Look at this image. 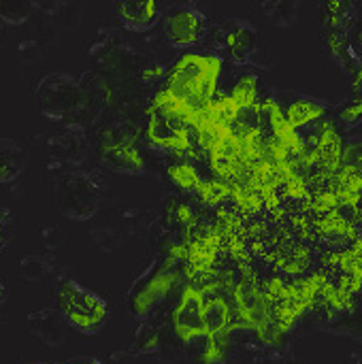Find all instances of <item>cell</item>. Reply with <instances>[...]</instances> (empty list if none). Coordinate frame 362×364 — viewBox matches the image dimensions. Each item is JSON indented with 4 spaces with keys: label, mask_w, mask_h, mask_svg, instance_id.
<instances>
[{
    "label": "cell",
    "mask_w": 362,
    "mask_h": 364,
    "mask_svg": "<svg viewBox=\"0 0 362 364\" xmlns=\"http://www.w3.org/2000/svg\"><path fill=\"white\" fill-rule=\"evenodd\" d=\"M222 58L215 53H183L171 68L166 87L194 109H203L215 98Z\"/></svg>",
    "instance_id": "1"
},
{
    "label": "cell",
    "mask_w": 362,
    "mask_h": 364,
    "mask_svg": "<svg viewBox=\"0 0 362 364\" xmlns=\"http://www.w3.org/2000/svg\"><path fill=\"white\" fill-rule=\"evenodd\" d=\"M55 305L73 328L87 335L98 333L109 318L107 303L98 294L87 292L73 279H64L58 286Z\"/></svg>",
    "instance_id": "2"
},
{
    "label": "cell",
    "mask_w": 362,
    "mask_h": 364,
    "mask_svg": "<svg viewBox=\"0 0 362 364\" xmlns=\"http://www.w3.org/2000/svg\"><path fill=\"white\" fill-rule=\"evenodd\" d=\"M203 303H205V292L194 286H186L183 292L179 294V301L171 311V326L179 341L194 343L198 339H205Z\"/></svg>",
    "instance_id": "3"
},
{
    "label": "cell",
    "mask_w": 362,
    "mask_h": 364,
    "mask_svg": "<svg viewBox=\"0 0 362 364\" xmlns=\"http://www.w3.org/2000/svg\"><path fill=\"white\" fill-rule=\"evenodd\" d=\"M147 136L151 145L169 151H186L192 145L190 139V124L186 117L177 113H169L156 107H149V122H147Z\"/></svg>",
    "instance_id": "4"
},
{
    "label": "cell",
    "mask_w": 362,
    "mask_h": 364,
    "mask_svg": "<svg viewBox=\"0 0 362 364\" xmlns=\"http://www.w3.org/2000/svg\"><path fill=\"white\" fill-rule=\"evenodd\" d=\"M175 282H177V277L171 269V262L160 264L151 273L141 277L128 296V305H130L132 314L134 316L149 314L156 305H160L166 299V294L173 290Z\"/></svg>",
    "instance_id": "5"
},
{
    "label": "cell",
    "mask_w": 362,
    "mask_h": 364,
    "mask_svg": "<svg viewBox=\"0 0 362 364\" xmlns=\"http://www.w3.org/2000/svg\"><path fill=\"white\" fill-rule=\"evenodd\" d=\"M98 154H100L102 162L115 171H122V173H141L143 171V158L139 154L134 139L128 132L107 130L98 141Z\"/></svg>",
    "instance_id": "6"
},
{
    "label": "cell",
    "mask_w": 362,
    "mask_h": 364,
    "mask_svg": "<svg viewBox=\"0 0 362 364\" xmlns=\"http://www.w3.org/2000/svg\"><path fill=\"white\" fill-rule=\"evenodd\" d=\"M203 32V15L192 6H179L164 19V34L175 47H190Z\"/></svg>",
    "instance_id": "7"
},
{
    "label": "cell",
    "mask_w": 362,
    "mask_h": 364,
    "mask_svg": "<svg viewBox=\"0 0 362 364\" xmlns=\"http://www.w3.org/2000/svg\"><path fill=\"white\" fill-rule=\"evenodd\" d=\"M203 326H205V337L233 333V307L222 294H205Z\"/></svg>",
    "instance_id": "8"
},
{
    "label": "cell",
    "mask_w": 362,
    "mask_h": 364,
    "mask_svg": "<svg viewBox=\"0 0 362 364\" xmlns=\"http://www.w3.org/2000/svg\"><path fill=\"white\" fill-rule=\"evenodd\" d=\"M117 13L128 28L143 30L151 26L158 17V2L156 0H137V2H119Z\"/></svg>",
    "instance_id": "9"
},
{
    "label": "cell",
    "mask_w": 362,
    "mask_h": 364,
    "mask_svg": "<svg viewBox=\"0 0 362 364\" xmlns=\"http://www.w3.org/2000/svg\"><path fill=\"white\" fill-rule=\"evenodd\" d=\"M286 119L290 122L292 128H303L307 124H314V122H320L324 119L326 115V107L314 98H294L292 102L286 105V111H284Z\"/></svg>",
    "instance_id": "10"
},
{
    "label": "cell",
    "mask_w": 362,
    "mask_h": 364,
    "mask_svg": "<svg viewBox=\"0 0 362 364\" xmlns=\"http://www.w3.org/2000/svg\"><path fill=\"white\" fill-rule=\"evenodd\" d=\"M201 352H198V363L201 364H224L230 358V333H220V335H209L201 339Z\"/></svg>",
    "instance_id": "11"
},
{
    "label": "cell",
    "mask_w": 362,
    "mask_h": 364,
    "mask_svg": "<svg viewBox=\"0 0 362 364\" xmlns=\"http://www.w3.org/2000/svg\"><path fill=\"white\" fill-rule=\"evenodd\" d=\"M230 98L237 102L241 111L254 109L258 105V79L252 73H245L230 90Z\"/></svg>",
    "instance_id": "12"
},
{
    "label": "cell",
    "mask_w": 362,
    "mask_h": 364,
    "mask_svg": "<svg viewBox=\"0 0 362 364\" xmlns=\"http://www.w3.org/2000/svg\"><path fill=\"white\" fill-rule=\"evenodd\" d=\"M169 177L175 186L186 188V190H198L201 188V175L192 164L179 162L169 166Z\"/></svg>",
    "instance_id": "13"
},
{
    "label": "cell",
    "mask_w": 362,
    "mask_h": 364,
    "mask_svg": "<svg viewBox=\"0 0 362 364\" xmlns=\"http://www.w3.org/2000/svg\"><path fill=\"white\" fill-rule=\"evenodd\" d=\"M198 196H201L207 205H220L222 200H226V198L230 196V183H226V181H222V179L201 181Z\"/></svg>",
    "instance_id": "14"
},
{
    "label": "cell",
    "mask_w": 362,
    "mask_h": 364,
    "mask_svg": "<svg viewBox=\"0 0 362 364\" xmlns=\"http://www.w3.org/2000/svg\"><path fill=\"white\" fill-rule=\"evenodd\" d=\"M226 45L233 53L243 55L254 45V32L247 26H237L230 32H226Z\"/></svg>",
    "instance_id": "15"
},
{
    "label": "cell",
    "mask_w": 362,
    "mask_h": 364,
    "mask_svg": "<svg viewBox=\"0 0 362 364\" xmlns=\"http://www.w3.org/2000/svg\"><path fill=\"white\" fill-rule=\"evenodd\" d=\"M21 168V154L11 151V143L0 141V181L11 179L19 173Z\"/></svg>",
    "instance_id": "16"
},
{
    "label": "cell",
    "mask_w": 362,
    "mask_h": 364,
    "mask_svg": "<svg viewBox=\"0 0 362 364\" xmlns=\"http://www.w3.org/2000/svg\"><path fill=\"white\" fill-rule=\"evenodd\" d=\"M134 346L141 354H154L160 350V335L156 331V326L151 324H141L139 331H137V339H134Z\"/></svg>",
    "instance_id": "17"
},
{
    "label": "cell",
    "mask_w": 362,
    "mask_h": 364,
    "mask_svg": "<svg viewBox=\"0 0 362 364\" xmlns=\"http://www.w3.org/2000/svg\"><path fill=\"white\" fill-rule=\"evenodd\" d=\"M284 194L286 196H290V198H303V196H307V183H305V179L301 177V173H297V171H292L286 179H284Z\"/></svg>",
    "instance_id": "18"
},
{
    "label": "cell",
    "mask_w": 362,
    "mask_h": 364,
    "mask_svg": "<svg viewBox=\"0 0 362 364\" xmlns=\"http://www.w3.org/2000/svg\"><path fill=\"white\" fill-rule=\"evenodd\" d=\"M339 117H341L344 122H356L358 117H362V98L348 100V102L339 109Z\"/></svg>",
    "instance_id": "19"
},
{
    "label": "cell",
    "mask_w": 362,
    "mask_h": 364,
    "mask_svg": "<svg viewBox=\"0 0 362 364\" xmlns=\"http://www.w3.org/2000/svg\"><path fill=\"white\" fill-rule=\"evenodd\" d=\"M329 45L339 55L346 51V34H344L341 28H329Z\"/></svg>",
    "instance_id": "20"
},
{
    "label": "cell",
    "mask_w": 362,
    "mask_h": 364,
    "mask_svg": "<svg viewBox=\"0 0 362 364\" xmlns=\"http://www.w3.org/2000/svg\"><path fill=\"white\" fill-rule=\"evenodd\" d=\"M9 228H11V215L6 209L0 207V250L6 245L9 241Z\"/></svg>",
    "instance_id": "21"
},
{
    "label": "cell",
    "mask_w": 362,
    "mask_h": 364,
    "mask_svg": "<svg viewBox=\"0 0 362 364\" xmlns=\"http://www.w3.org/2000/svg\"><path fill=\"white\" fill-rule=\"evenodd\" d=\"M58 364H102L100 360L92 358V356H79V358H70L66 363H58Z\"/></svg>",
    "instance_id": "22"
},
{
    "label": "cell",
    "mask_w": 362,
    "mask_h": 364,
    "mask_svg": "<svg viewBox=\"0 0 362 364\" xmlns=\"http://www.w3.org/2000/svg\"><path fill=\"white\" fill-rule=\"evenodd\" d=\"M4 299H6V292H4V288L0 286V305L4 303Z\"/></svg>",
    "instance_id": "23"
},
{
    "label": "cell",
    "mask_w": 362,
    "mask_h": 364,
    "mask_svg": "<svg viewBox=\"0 0 362 364\" xmlns=\"http://www.w3.org/2000/svg\"><path fill=\"white\" fill-rule=\"evenodd\" d=\"M30 364H58V363H30Z\"/></svg>",
    "instance_id": "24"
}]
</instances>
